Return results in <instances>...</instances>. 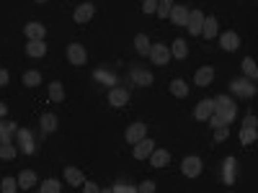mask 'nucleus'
<instances>
[{
	"instance_id": "f257e3e1",
	"label": "nucleus",
	"mask_w": 258,
	"mask_h": 193,
	"mask_svg": "<svg viewBox=\"0 0 258 193\" xmlns=\"http://www.w3.org/2000/svg\"><path fill=\"white\" fill-rule=\"evenodd\" d=\"M215 114L222 116L225 121L230 124L235 118V114H237V103H235L233 98H227V96H217L215 98Z\"/></svg>"
},
{
	"instance_id": "f03ea898",
	"label": "nucleus",
	"mask_w": 258,
	"mask_h": 193,
	"mask_svg": "<svg viewBox=\"0 0 258 193\" xmlns=\"http://www.w3.org/2000/svg\"><path fill=\"white\" fill-rule=\"evenodd\" d=\"M201 170H204V165H201V160L196 157V154H189V157H183L181 162V173L186 178H199Z\"/></svg>"
},
{
	"instance_id": "7ed1b4c3",
	"label": "nucleus",
	"mask_w": 258,
	"mask_h": 193,
	"mask_svg": "<svg viewBox=\"0 0 258 193\" xmlns=\"http://www.w3.org/2000/svg\"><path fill=\"white\" fill-rule=\"evenodd\" d=\"M147 57L158 64V67H165V64L171 62V49L165 47V44L158 41V44H152V47H150V54H147Z\"/></svg>"
},
{
	"instance_id": "20e7f679",
	"label": "nucleus",
	"mask_w": 258,
	"mask_h": 193,
	"mask_svg": "<svg viewBox=\"0 0 258 193\" xmlns=\"http://www.w3.org/2000/svg\"><path fill=\"white\" fill-rule=\"evenodd\" d=\"M145 136H147V124H142V121L129 124V129L124 132V139H127L129 144H137L140 139H145Z\"/></svg>"
},
{
	"instance_id": "39448f33",
	"label": "nucleus",
	"mask_w": 258,
	"mask_h": 193,
	"mask_svg": "<svg viewBox=\"0 0 258 193\" xmlns=\"http://www.w3.org/2000/svg\"><path fill=\"white\" fill-rule=\"evenodd\" d=\"M67 59H70V64H75V67H83V64L88 62L86 47H83V44H70L67 47Z\"/></svg>"
},
{
	"instance_id": "423d86ee",
	"label": "nucleus",
	"mask_w": 258,
	"mask_h": 193,
	"mask_svg": "<svg viewBox=\"0 0 258 193\" xmlns=\"http://www.w3.org/2000/svg\"><path fill=\"white\" fill-rule=\"evenodd\" d=\"M230 90H233L235 96H243V98H253L256 96V85L248 80H233L230 82Z\"/></svg>"
},
{
	"instance_id": "0eeeda50",
	"label": "nucleus",
	"mask_w": 258,
	"mask_h": 193,
	"mask_svg": "<svg viewBox=\"0 0 258 193\" xmlns=\"http://www.w3.org/2000/svg\"><path fill=\"white\" fill-rule=\"evenodd\" d=\"M93 13H96V5H93V3H83V5L75 8V13H72V21L83 26V23H88L90 18H93Z\"/></svg>"
},
{
	"instance_id": "6e6552de",
	"label": "nucleus",
	"mask_w": 258,
	"mask_h": 193,
	"mask_svg": "<svg viewBox=\"0 0 258 193\" xmlns=\"http://www.w3.org/2000/svg\"><path fill=\"white\" fill-rule=\"evenodd\" d=\"M201 23H204V13L201 11H189V18H186V26H189V34L191 36H199L201 34Z\"/></svg>"
},
{
	"instance_id": "1a4fd4ad",
	"label": "nucleus",
	"mask_w": 258,
	"mask_h": 193,
	"mask_svg": "<svg viewBox=\"0 0 258 193\" xmlns=\"http://www.w3.org/2000/svg\"><path fill=\"white\" fill-rule=\"evenodd\" d=\"M152 150H155V142L150 139V136H145V139H140V142L134 144L132 154H134L137 160H147V157H150V152H152Z\"/></svg>"
},
{
	"instance_id": "9d476101",
	"label": "nucleus",
	"mask_w": 258,
	"mask_h": 193,
	"mask_svg": "<svg viewBox=\"0 0 258 193\" xmlns=\"http://www.w3.org/2000/svg\"><path fill=\"white\" fill-rule=\"evenodd\" d=\"M219 34V21L215 16H204V23H201V36L204 39H215Z\"/></svg>"
},
{
	"instance_id": "9b49d317",
	"label": "nucleus",
	"mask_w": 258,
	"mask_h": 193,
	"mask_svg": "<svg viewBox=\"0 0 258 193\" xmlns=\"http://www.w3.org/2000/svg\"><path fill=\"white\" fill-rule=\"evenodd\" d=\"M212 80H215V67H199L196 70V75H194V82H196L199 88H207V85H212Z\"/></svg>"
},
{
	"instance_id": "f8f14e48",
	"label": "nucleus",
	"mask_w": 258,
	"mask_h": 193,
	"mask_svg": "<svg viewBox=\"0 0 258 193\" xmlns=\"http://www.w3.org/2000/svg\"><path fill=\"white\" fill-rule=\"evenodd\" d=\"M219 47H222L225 52H235L237 47H240V36H237L235 31H225L222 36H219Z\"/></svg>"
},
{
	"instance_id": "ddd939ff",
	"label": "nucleus",
	"mask_w": 258,
	"mask_h": 193,
	"mask_svg": "<svg viewBox=\"0 0 258 193\" xmlns=\"http://www.w3.org/2000/svg\"><path fill=\"white\" fill-rule=\"evenodd\" d=\"M23 34H26V39H29V41H39V39L47 36V29H44V23H26Z\"/></svg>"
},
{
	"instance_id": "4468645a",
	"label": "nucleus",
	"mask_w": 258,
	"mask_h": 193,
	"mask_svg": "<svg viewBox=\"0 0 258 193\" xmlns=\"http://www.w3.org/2000/svg\"><path fill=\"white\" fill-rule=\"evenodd\" d=\"M147 160H150L152 168H165V165L171 162V152H168V150H158V147H155Z\"/></svg>"
},
{
	"instance_id": "2eb2a0df",
	"label": "nucleus",
	"mask_w": 258,
	"mask_h": 193,
	"mask_svg": "<svg viewBox=\"0 0 258 193\" xmlns=\"http://www.w3.org/2000/svg\"><path fill=\"white\" fill-rule=\"evenodd\" d=\"M212 114H215V100H199L196 108H194V116H196L199 121H207Z\"/></svg>"
},
{
	"instance_id": "dca6fc26",
	"label": "nucleus",
	"mask_w": 258,
	"mask_h": 193,
	"mask_svg": "<svg viewBox=\"0 0 258 193\" xmlns=\"http://www.w3.org/2000/svg\"><path fill=\"white\" fill-rule=\"evenodd\" d=\"M168 18L176 26H186V18H189V8L186 5H176L173 3V8H171V13H168Z\"/></svg>"
},
{
	"instance_id": "f3484780",
	"label": "nucleus",
	"mask_w": 258,
	"mask_h": 193,
	"mask_svg": "<svg viewBox=\"0 0 258 193\" xmlns=\"http://www.w3.org/2000/svg\"><path fill=\"white\" fill-rule=\"evenodd\" d=\"M127 100H129V93L124 88H111V93H108V103H111L114 108L127 106Z\"/></svg>"
},
{
	"instance_id": "a211bd4d",
	"label": "nucleus",
	"mask_w": 258,
	"mask_h": 193,
	"mask_svg": "<svg viewBox=\"0 0 258 193\" xmlns=\"http://www.w3.org/2000/svg\"><path fill=\"white\" fill-rule=\"evenodd\" d=\"M16 136H18V142H21L23 154H34V139H31V132H29V129H18Z\"/></svg>"
},
{
	"instance_id": "6ab92c4d",
	"label": "nucleus",
	"mask_w": 258,
	"mask_h": 193,
	"mask_svg": "<svg viewBox=\"0 0 258 193\" xmlns=\"http://www.w3.org/2000/svg\"><path fill=\"white\" fill-rule=\"evenodd\" d=\"M16 180H18V188H21V191H31L36 186V173L34 170H23Z\"/></svg>"
},
{
	"instance_id": "aec40b11",
	"label": "nucleus",
	"mask_w": 258,
	"mask_h": 193,
	"mask_svg": "<svg viewBox=\"0 0 258 193\" xmlns=\"http://www.w3.org/2000/svg\"><path fill=\"white\" fill-rule=\"evenodd\" d=\"M26 54H29V57H44V54H47V41L44 39L26 41Z\"/></svg>"
},
{
	"instance_id": "412c9836",
	"label": "nucleus",
	"mask_w": 258,
	"mask_h": 193,
	"mask_svg": "<svg viewBox=\"0 0 258 193\" xmlns=\"http://www.w3.org/2000/svg\"><path fill=\"white\" fill-rule=\"evenodd\" d=\"M186 54H189V44H186V39H173L171 57H176V59H186Z\"/></svg>"
},
{
	"instance_id": "4be33fe9",
	"label": "nucleus",
	"mask_w": 258,
	"mask_h": 193,
	"mask_svg": "<svg viewBox=\"0 0 258 193\" xmlns=\"http://www.w3.org/2000/svg\"><path fill=\"white\" fill-rule=\"evenodd\" d=\"M171 93L176 96V98H189V85H186V80H181L176 77L171 82Z\"/></svg>"
},
{
	"instance_id": "5701e85b",
	"label": "nucleus",
	"mask_w": 258,
	"mask_h": 193,
	"mask_svg": "<svg viewBox=\"0 0 258 193\" xmlns=\"http://www.w3.org/2000/svg\"><path fill=\"white\" fill-rule=\"evenodd\" d=\"M39 126H42V132L52 134L54 129H57V116H54V114H42V118H39Z\"/></svg>"
},
{
	"instance_id": "b1692460",
	"label": "nucleus",
	"mask_w": 258,
	"mask_h": 193,
	"mask_svg": "<svg viewBox=\"0 0 258 193\" xmlns=\"http://www.w3.org/2000/svg\"><path fill=\"white\" fill-rule=\"evenodd\" d=\"M150 47H152V44H150V39H147L145 34H137V36H134V49L140 52L142 57H147V54H150Z\"/></svg>"
},
{
	"instance_id": "393cba45",
	"label": "nucleus",
	"mask_w": 258,
	"mask_h": 193,
	"mask_svg": "<svg viewBox=\"0 0 258 193\" xmlns=\"http://www.w3.org/2000/svg\"><path fill=\"white\" fill-rule=\"evenodd\" d=\"M49 100H52V103H62V100H64L62 82H49Z\"/></svg>"
},
{
	"instance_id": "a878e982",
	"label": "nucleus",
	"mask_w": 258,
	"mask_h": 193,
	"mask_svg": "<svg viewBox=\"0 0 258 193\" xmlns=\"http://www.w3.org/2000/svg\"><path fill=\"white\" fill-rule=\"evenodd\" d=\"M18 132V126L11 121H0V142H11V136Z\"/></svg>"
},
{
	"instance_id": "bb28decb",
	"label": "nucleus",
	"mask_w": 258,
	"mask_h": 193,
	"mask_svg": "<svg viewBox=\"0 0 258 193\" xmlns=\"http://www.w3.org/2000/svg\"><path fill=\"white\" fill-rule=\"evenodd\" d=\"M64 180L70 186H83V173L78 168H64Z\"/></svg>"
},
{
	"instance_id": "cd10ccee",
	"label": "nucleus",
	"mask_w": 258,
	"mask_h": 193,
	"mask_svg": "<svg viewBox=\"0 0 258 193\" xmlns=\"http://www.w3.org/2000/svg\"><path fill=\"white\" fill-rule=\"evenodd\" d=\"M256 139H258V132H256V129H251V126H243V129H240V144L248 147V144H253Z\"/></svg>"
},
{
	"instance_id": "c85d7f7f",
	"label": "nucleus",
	"mask_w": 258,
	"mask_h": 193,
	"mask_svg": "<svg viewBox=\"0 0 258 193\" xmlns=\"http://www.w3.org/2000/svg\"><path fill=\"white\" fill-rule=\"evenodd\" d=\"M39 82H42V72H36V70L23 72V85H26V88H36Z\"/></svg>"
},
{
	"instance_id": "c756f323",
	"label": "nucleus",
	"mask_w": 258,
	"mask_h": 193,
	"mask_svg": "<svg viewBox=\"0 0 258 193\" xmlns=\"http://www.w3.org/2000/svg\"><path fill=\"white\" fill-rule=\"evenodd\" d=\"M243 72H245L251 80H258V67H256V59H253V57H245V59H243Z\"/></svg>"
},
{
	"instance_id": "7c9ffc66",
	"label": "nucleus",
	"mask_w": 258,
	"mask_h": 193,
	"mask_svg": "<svg viewBox=\"0 0 258 193\" xmlns=\"http://www.w3.org/2000/svg\"><path fill=\"white\" fill-rule=\"evenodd\" d=\"M16 154H18V150L11 142H0V160H13Z\"/></svg>"
},
{
	"instance_id": "2f4dec72",
	"label": "nucleus",
	"mask_w": 258,
	"mask_h": 193,
	"mask_svg": "<svg viewBox=\"0 0 258 193\" xmlns=\"http://www.w3.org/2000/svg\"><path fill=\"white\" fill-rule=\"evenodd\" d=\"M39 188H42V193H60V191H62L60 180H54V178H47V180H44Z\"/></svg>"
},
{
	"instance_id": "473e14b6",
	"label": "nucleus",
	"mask_w": 258,
	"mask_h": 193,
	"mask_svg": "<svg viewBox=\"0 0 258 193\" xmlns=\"http://www.w3.org/2000/svg\"><path fill=\"white\" fill-rule=\"evenodd\" d=\"M0 191H3V193H13V191H18V180L11 178V175L3 178V183H0Z\"/></svg>"
},
{
	"instance_id": "72a5a7b5",
	"label": "nucleus",
	"mask_w": 258,
	"mask_h": 193,
	"mask_svg": "<svg viewBox=\"0 0 258 193\" xmlns=\"http://www.w3.org/2000/svg\"><path fill=\"white\" fill-rule=\"evenodd\" d=\"M171 8H173V0H158V13L160 18H168V13H171Z\"/></svg>"
},
{
	"instance_id": "f704fd0d",
	"label": "nucleus",
	"mask_w": 258,
	"mask_h": 193,
	"mask_svg": "<svg viewBox=\"0 0 258 193\" xmlns=\"http://www.w3.org/2000/svg\"><path fill=\"white\" fill-rule=\"evenodd\" d=\"M227 136H230V124L217 126V129H215V142H225Z\"/></svg>"
},
{
	"instance_id": "c9c22d12",
	"label": "nucleus",
	"mask_w": 258,
	"mask_h": 193,
	"mask_svg": "<svg viewBox=\"0 0 258 193\" xmlns=\"http://www.w3.org/2000/svg\"><path fill=\"white\" fill-rule=\"evenodd\" d=\"M233 165H235V157H227L225 160V180L233 183Z\"/></svg>"
},
{
	"instance_id": "e433bc0d",
	"label": "nucleus",
	"mask_w": 258,
	"mask_h": 193,
	"mask_svg": "<svg viewBox=\"0 0 258 193\" xmlns=\"http://www.w3.org/2000/svg\"><path fill=\"white\" fill-rule=\"evenodd\" d=\"M134 80H140V85H152V75H150V72H134Z\"/></svg>"
},
{
	"instance_id": "4c0bfd02",
	"label": "nucleus",
	"mask_w": 258,
	"mask_h": 193,
	"mask_svg": "<svg viewBox=\"0 0 258 193\" xmlns=\"http://www.w3.org/2000/svg\"><path fill=\"white\" fill-rule=\"evenodd\" d=\"M142 11L145 13H155L158 11V0H142Z\"/></svg>"
},
{
	"instance_id": "58836bf2",
	"label": "nucleus",
	"mask_w": 258,
	"mask_h": 193,
	"mask_svg": "<svg viewBox=\"0 0 258 193\" xmlns=\"http://www.w3.org/2000/svg\"><path fill=\"white\" fill-rule=\"evenodd\" d=\"M137 191H140V193H152L155 191V183L152 180H142L140 186H137Z\"/></svg>"
},
{
	"instance_id": "ea45409f",
	"label": "nucleus",
	"mask_w": 258,
	"mask_h": 193,
	"mask_svg": "<svg viewBox=\"0 0 258 193\" xmlns=\"http://www.w3.org/2000/svg\"><path fill=\"white\" fill-rule=\"evenodd\" d=\"M129 193V191H137V186H124V183H116V186H114V193Z\"/></svg>"
},
{
	"instance_id": "a19ab883",
	"label": "nucleus",
	"mask_w": 258,
	"mask_h": 193,
	"mask_svg": "<svg viewBox=\"0 0 258 193\" xmlns=\"http://www.w3.org/2000/svg\"><path fill=\"white\" fill-rule=\"evenodd\" d=\"M83 191H86V193H98L101 188L96 186V183H90V180H86V183H83Z\"/></svg>"
},
{
	"instance_id": "79ce46f5",
	"label": "nucleus",
	"mask_w": 258,
	"mask_h": 193,
	"mask_svg": "<svg viewBox=\"0 0 258 193\" xmlns=\"http://www.w3.org/2000/svg\"><path fill=\"white\" fill-rule=\"evenodd\" d=\"M8 80H11V75H8V70H3V67H0V88H3V85H8Z\"/></svg>"
},
{
	"instance_id": "37998d69",
	"label": "nucleus",
	"mask_w": 258,
	"mask_h": 193,
	"mask_svg": "<svg viewBox=\"0 0 258 193\" xmlns=\"http://www.w3.org/2000/svg\"><path fill=\"white\" fill-rule=\"evenodd\" d=\"M243 126H251V129H256V126H258V118H256L253 114H251V116H245V124H243Z\"/></svg>"
},
{
	"instance_id": "c03bdc74",
	"label": "nucleus",
	"mask_w": 258,
	"mask_h": 193,
	"mask_svg": "<svg viewBox=\"0 0 258 193\" xmlns=\"http://www.w3.org/2000/svg\"><path fill=\"white\" fill-rule=\"evenodd\" d=\"M96 77H98V80H108V85L114 82V77H111V75H104V72H96Z\"/></svg>"
},
{
	"instance_id": "a18cd8bd",
	"label": "nucleus",
	"mask_w": 258,
	"mask_h": 193,
	"mask_svg": "<svg viewBox=\"0 0 258 193\" xmlns=\"http://www.w3.org/2000/svg\"><path fill=\"white\" fill-rule=\"evenodd\" d=\"M5 114H8V106H5V103H3V100H0V118H3V116H5Z\"/></svg>"
},
{
	"instance_id": "49530a36",
	"label": "nucleus",
	"mask_w": 258,
	"mask_h": 193,
	"mask_svg": "<svg viewBox=\"0 0 258 193\" xmlns=\"http://www.w3.org/2000/svg\"><path fill=\"white\" fill-rule=\"evenodd\" d=\"M36 3H47V0H36Z\"/></svg>"
}]
</instances>
